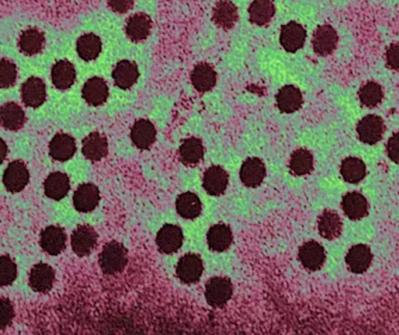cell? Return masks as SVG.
<instances>
[{"mask_svg": "<svg viewBox=\"0 0 399 335\" xmlns=\"http://www.w3.org/2000/svg\"><path fill=\"white\" fill-rule=\"evenodd\" d=\"M128 263V252L117 241L108 242L100 254V266L106 275H116L124 270Z\"/></svg>", "mask_w": 399, "mask_h": 335, "instance_id": "1", "label": "cell"}, {"mask_svg": "<svg viewBox=\"0 0 399 335\" xmlns=\"http://www.w3.org/2000/svg\"><path fill=\"white\" fill-rule=\"evenodd\" d=\"M207 303L213 308H220L229 302L233 294V286L229 278L213 277L206 286Z\"/></svg>", "mask_w": 399, "mask_h": 335, "instance_id": "2", "label": "cell"}, {"mask_svg": "<svg viewBox=\"0 0 399 335\" xmlns=\"http://www.w3.org/2000/svg\"><path fill=\"white\" fill-rule=\"evenodd\" d=\"M358 139L366 145H376L383 139L385 124L383 118L376 115H368L358 123L356 127Z\"/></svg>", "mask_w": 399, "mask_h": 335, "instance_id": "3", "label": "cell"}, {"mask_svg": "<svg viewBox=\"0 0 399 335\" xmlns=\"http://www.w3.org/2000/svg\"><path fill=\"white\" fill-rule=\"evenodd\" d=\"M203 272V263L198 254H185L179 259L176 275L185 284H194L200 281Z\"/></svg>", "mask_w": 399, "mask_h": 335, "instance_id": "4", "label": "cell"}, {"mask_svg": "<svg viewBox=\"0 0 399 335\" xmlns=\"http://www.w3.org/2000/svg\"><path fill=\"white\" fill-rule=\"evenodd\" d=\"M3 181L6 190L12 194L23 190L29 183V171L25 163L21 160L9 163V166L5 170Z\"/></svg>", "mask_w": 399, "mask_h": 335, "instance_id": "5", "label": "cell"}, {"mask_svg": "<svg viewBox=\"0 0 399 335\" xmlns=\"http://www.w3.org/2000/svg\"><path fill=\"white\" fill-rule=\"evenodd\" d=\"M97 239H98V235L91 226H87V224L79 226L73 231L71 238V245H72L74 253L80 258L87 257L91 253L92 249L97 245Z\"/></svg>", "mask_w": 399, "mask_h": 335, "instance_id": "6", "label": "cell"}, {"mask_svg": "<svg viewBox=\"0 0 399 335\" xmlns=\"http://www.w3.org/2000/svg\"><path fill=\"white\" fill-rule=\"evenodd\" d=\"M156 242L163 253H174L183 245V231L179 226L166 224L158 231Z\"/></svg>", "mask_w": 399, "mask_h": 335, "instance_id": "7", "label": "cell"}, {"mask_svg": "<svg viewBox=\"0 0 399 335\" xmlns=\"http://www.w3.org/2000/svg\"><path fill=\"white\" fill-rule=\"evenodd\" d=\"M306 41V30L301 24L289 22L281 27L280 43L288 53H295L303 48Z\"/></svg>", "mask_w": 399, "mask_h": 335, "instance_id": "8", "label": "cell"}, {"mask_svg": "<svg viewBox=\"0 0 399 335\" xmlns=\"http://www.w3.org/2000/svg\"><path fill=\"white\" fill-rule=\"evenodd\" d=\"M298 257L304 268L317 271L324 265L326 251L317 241H308L299 249Z\"/></svg>", "mask_w": 399, "mask_h": 335, "instance_id": "9", "label": "cell"}, {"mask_svg": "<svg viewBox=\"0 0 399 335\" xmlns=\"http://www.w3.org/2000/svg\"><path fill=\"white\" fill-rule=\"evenodd\" d=\"M339 43V35L331 25H321L313 34V50L321 56L334 53Z\"/></svg>", "mask_w": 399, "mask_h": 335, "instance_id": "10", "label": "cell"}, {"mask_svg": "<svg viewBox=\"0 0 399 335\" xmlns=\"http://www.w3.org/2000/svg\"><path fill=\"white\" fill-rule=\"evenodd\" d=\"M100 200V190L95 184H82L74 192V208L79 213H90L95 210Z\"/></svg>", "mask_w": 399, "mask_h": 335, "instance_id": "11", "label": "cell"}, {"mask_svg": "<svg viewBox=\"0 0 399 335\" xmlns=\"http://www.w3.org/2000/svg\"><path fill=\"white\" fill-rule=\"evenodd\" d=\"M229 185V173L220 166H211L203 176V189L211 196H220Z\"/></svg>", "mask_w": 399, "mask_h": 335, "instance_id": "12", "label": "cell"}, {"mask_svg": "<svg viewBox=\"0 0 399 335\" xmlns=\"http://www.w3.org/2000/svg\"><path fill=\"white\" fill-rule=\"evenodd\" d=\"M266 166L261 159L249 158L244 161L240 168V181L248 187H257L261 185L266 177Z\"/></svg>", "mask_w": 399, "mask_h": 335, "instance_id": "13", "label": "cell"}, {"mask_svg": "<svg viewBox=\"0 0 399 335\" xmlns=\"http://www.w3.org/2000/svg\"><path fill=\"white\" fill-rule=\"evenodd\" d=\"M46 85L42 79L37 77L29 78L22 86V100L29 108H38L46 100Z\"/></svg>", "mask_w": 399, "mask_h": 335, "instance_id": "14", "label": "cell"}, {"mask_svg": "<svg viewBox=\"0 0 399 335\" xmlns=\"http://www.w3.org/2000/svg\"><path fill=\"white\" fill-rule=\"evenodd\" d=\"M56 281V272L47 264H37L29 275V284L36 292H47L52 289Z\"/></svg>", "mask_w": 399, "mask_h": 335, "instance_id": "15", "label": "cell"}, {"mask_svg": "<svg viewBox=\"0 0 399 335\" xmlns=\"http://www.w3.org/2000/svg\"><path fill=\"white\" fill-rule=\"evenodd\" d=\"M156 127L148 119H139L130 130V139L139 150H148L156 141Z\"/></svg>", "mask_w": 399, "mask_h": 335, "instance_id": "16", "label": "cell"}, {"mask_svg": "<svg viewBox=\"0 0 399 335\" xmlns=\"http://www.w3.org/2000/svg\"><path fill=\"white\" fill-rule=\"evenodd\" d=\"M82 93H83V98L87 104L92 105V106H100V105L104 104L108 100L109 89H108L104 79L93 77L85 82Z\"/></svg>", "mask_w": 399, "mask_h": 335, "instance_id": "17", "label": "cell"}, {"mask_svg": "<svg viewBox=\"0 0 399 335\" xmlns=\"http://www.w3.org/2000/svg\"><path fill=\"white\" fill-rule=\"evenodd\" d=\"M77 150L76 140L69 134H56L49 143V154L56 161H67Z\"/></svg>", "mask_w": 399, "mask_h": 335, "instance_id": "18", "label": "cell"}, {"mask_svg": "<svg viewBox=\"0 0 399 335\" xmlns=\"http://www.w3.org/2000/svg\"><path fill=\"white\" fill-rule=\"evenodd\" d=\"M40 245L42 249L51 255H58L64 251L66 246V234L60 227H47L41 233Z\"/></svg>", "mask_w": 399, "mask_h": 335, "instance_id": "19", "label": "cell"}, {"mask_svg": "<svg viewBox=\"0 0 399 335\" xmlns=\"http://www.w3.org/2000/svg\"><path fill=\"white\" fill-rule=\"evenodd\" d=\"M238 9L229 0H219L213 9V22L218 27L229 30L238 22Z\"/></svg>", "mask_w": 399, "mask_h": 335, "instance_id": "20", "label": "cell"}, {"mask_svg": "<svg viewBox=\"0 0 399 335\" xmlns=\"http://www.w3.org/2000/svg\"><path fill=\"white\" fill-rule=\"evenodd\" d=\"M303 102L301 91L293 85H286L276 95V104L281 113H295L301 108Z\"/></svg>", "mask_w": 399, "mask_h": 335, "instance_id": "21", "label": "cell"}, {"mask_svg": "<svg viewBox=\"0 0 399 335\" xmlns=\"http://www.w3.org/2000/svg\"><path fill=\"white\" fill-rule=\"evenodd\" d=\"M139 68L135 62H132L129 60H122L116 65L113 71V78H114L116 86H119L122 90H128L133 86L139 79Z\"/></svg>", "mask_w": 399, "mask_h": 335, "instance_id": "22", "label": "cell"}, {"mask_svg": "<svg viewBox=\"0 0 399 335\" xmlns=\"http://www.w3.org/2000/svg\"><path fill=\"white\" fill-rule=\"evenodd\" d=\"M371 249L366 245H356L349 249L345 263L348 265L350 271L354 273H363L368 270L372 264Z\"/></svg>", "mask_w": 399, "mask_h": 335, "instance_id": "23", "label": "cell"}, {"mask_svg": "<svg viewBox=\"0 0 399 335\" xmlns=\"http://www.w3.org/2000/svg\"><path fill=\"white\" fill-rule=\"evenodd\" d=\"M190 80L198 92H208L216 86V72L211 65L202 62L194 67L190 74Z\"/></svg>", "mask_w": 399, "mask_h": 335, "instance_id": "24", "label": "cell"}, {"mask_svg": "<svg viewBox=\"0 0 399 335\" xmlns=\"http://www.w3.org/2000/svg\"><path fill=\"white\" fill-rule=\"evenodd\" d=\"M83 155L91 161H100L108 154V141L100 132H91L83 140Z\"/></svg>", "mask_w": 399, "mask_h": 335, "instance_id": "25", "label": "cell"}, {"mask_svg": "<svg viewBox=\"0 0 399 335\" xmlns=\"http://www.w3.org/2000/svg\"><path fill=\"white\" fill-rule=\"evenodd\" d=\"M342 221L339 213L331 210H324L318 218V231L321 238L326 240H335L342 234Z\"/></svg>", "mask_w": 399, "mask_h": 335, "instance_id": "26", "label": "cell"}, {"mask_svg": "<svg viewBox=\"0 0 399 335\" xmlns=\"http://www.w3.org/2000/svg\"><path fill=\"white\" fill-rule=\"evenodd\" d=\"M342 209L350 220L358 221L367 216L368 202L361 194L349 192L342 198Z\"/></svg>", "mask_w": 399, "mask_h": 335, "instance_id": "27", "label": "cell"}, {"mask_svg": "<svg viewBox=\"0 0 399 335\" xmlns=\"http://www.w3.org/2000/svg\"><path fill=\"white\" fill-rule=\"evenodd\" d=\"M152 29V21L146 14H135L126 24V34L134 42L146 40Z\"/></svg>", "mask_w": 399, "mask_h": 335, "instance_id": "28", "label": "cell"}, {"mask_svg": "<svg viewBox=\"0 0 399 335\" xmlns=\"http://www.w3.org/2000/svg\"><path fill=\"white\" fill-rule=\"evenodd\" d=\"M25 113L16 103H6L0 108V124L8 130L16 132L23 127Z\"/></svg>", "mask_w": 399, "mask_h": 335, "instance_id": "29", "label": "cell"}, {"mask_svg": "<svg viewBox=\"0 0 399 335\" xmlns=\"http://www.w3.org/2000/svg\"><path fill=\"white\" fill-rule=\"evenodd\" d=\"M52 82L59 90H67L76 82V69L67 60H60L52 68Z\"/></svg>", "mask_w": 399, "mask_h": 335, "instance_id": "30", "label": "cell"}, {"mask_svg": "<svg viewBox=\"0 0 399 335\" xmlns=\"http://www.w3.org/2000/svg\"><path fill=\"white\" fill-rule=\"evenodd\" d=\"M233 240L232 231L226 224H216L211 227V229L207 233V244L212 251L216 252H224L229 249Z\"/></svg>", "mask_w": 399, "mask_h": 335, "instance_id": "31", "label": "cell"}, {"mask_svg": "<svg viewBox=\"0 0 399 335\" xmlns=\"http://www.w3.org/2000/svg\"><path fill=\"white\" fill-rule=\"evenodd\" d=\"M69 179L66 173L53 172L45 181V194L52 200H62L69 191Z\"/></svg>", "mask_w": 399, "mask_h": 335, "instance_id": "32", "label": "cell"}, {"mask_svg": "<svg viewBox=\"0 0 399 335\" xmlns=\"http://www.w3.org/2000/svg\"><path fill=\"white\" fill-rule=\"evenodd\" d=\"M205 155L202 141L198 137H189L179 147V159L187 166L198 165Z\"/></svg>", "mask_w": 399, "mask_h": 335, "instance_id": "33", "label": "cell"}, {"mask_svg": "<svg viewBox=\"0 0 399 335\" xmlns=\"http://www.w3.org/2000/svg\"><path fill=\"white\" fill-rule=\"evenodd\" d=\"M176 210L181 218L194 220L201 215V200L193 192H184L176 200Z\"/></svg>", "mask_w": 399, "mask_h": 335, "instance_id": "34", "label": "cell"}, {"mask_svg": "<svg viewBox=\"0 0 399 335\" xmlns=\"http://www.w3.org/2000/svg\"><path fill=\"white\" fill-rule=\"evenodd\" d=\"M275 11L273 0H253L249 8V16L253 24L266 25L274 17Z\"/></svg>", "mask_w": 399, "mask_h": 335, "instance_id": "35", "label": "cell"}, {"mask_svg": "<svg viewBox=\"0 0 399 335\" xmlns=\"http://www.w3.org/2000/svg\"><path fill=\"white\" fill-rule=\"evenodd\" d=\"M341 174L349 184H358L366 177V165L361 159L349 157L342 161Z\"/></svg>", "mask_w": 399, "mask_h": 335, "instance_id": "36", "label": "cell"}, {"mask_svg": "<svg viewBox=\"0 0 399 335\" xmlns=\"http://www.w3.org/2000/svg\"><path fill=\"white\" fill-rule=\"evenodd\" d=\"M102 41L95 34H85L77 41V53L85 61L97 59L101 54Z\"/></svg>", "mask_w": 399, "mask_h": 335, "instance_id": "37", "label": "cell"}, {"mask_svg": "<svg viewBox=\"0 0 399 335\" xmlns=\"http://www.w3.org/2000/svg\"><path fill=\"white\" fill-rule=\"evenodd\" d=\"M289 170L294 176H305V174L312 172V153L305 148L294 150L293 154L289 160Z\"/></svg>", "mask_w": 399, "mask_h": 335, "instance_id": "38", "label": "cell"}, {"mask_svg": "<svg viewBox=\"0 0 399 335\" xmlns=\"http://www.w3.org/2000/svg\"><path fill=\"white\" fill-rule=\"evenodd\" d=\"M43 45H45V35L35 27L25 30L19 37V48L24 54H37L41 51Z\"/></svg>", "mask_w": 399, "mask_h": 335, "instance_id": "39", "label": "cell"}, {"mask_svg": "<svg viewBox=\"0 0 399 335\" xmlns=\"http://www.w3.org/2000/svg\"><path fill=\"white\" fill-rule=\"evenodd\" d=\"M358 98L365 106L376 108L384 98V91L378 82H368L358 91Z\"/></svg>", "mask_w": 399, "mask_h": 335, "instance_id": "40", "label": "cell"}, {"mask_svg": "<svg viewBox=\"0 0 399 335\" xmlns=\"http://www.w3.org/2000/svg\"><path fill=\"white\" fill-rule=\"evenodd\" d=\"M17 278V265L14 260L3 255L0 257V286H11Z\"/></svg>", "mask_w": 399, "mask_h": 335, "instance_id": "41", "label": "cell"}, {"mask_svg": "<svg viewBox=\"0 0 399 335\" xmlns=\"http://www.w3.org/2000/svg\"><path fill=\"white\" fill-rule=\"evenodd\" d=\"M17 79V67L10 60H0V87L8 89L16 82Z\"/></svg>", "mask_w": 399, "mask_h": 335, "instance_id": "42", "label": "cell"}, {"mask_svg": "<svg viewBox=\"0 0 399 335\" xmlns=\"http://www.w3.org/2000/svg\"><path fill=\"white\" fill-rule=\"evenodd\" d=\"M14 309L9 299L0 297V330L11 325L14 320Z\"/></svg>", "mask_w": 399, "mask_h": 335, "instance_id": "43", "label": "cell"}, {"mask_svg": "<svg viewBox=\"0 0 399 335\" xmlns=\"http://www.w3.org/2000/svg\"><path fill=\"white\" fill-rule=\"evenodd\" d=\"M386 65L391 69L399 71V43L391 45L386 50Z\"/></svg>", "mask_w": 399, "mask_h": 335, "instance_id": "44", "label": "cell"}, {"mask_svg": "<svg viewBox=\"0 0 399 335\" xmlns=\"http://www.w3.org/2000/svg\"><path fill=\"white\" fill-rule=\"evenodd\" d=\"M386 153L394 163H399V132H395L387 141Z\"/></svg>", "mask_w": 399, "mask_h": 335, "instance_id": "45", "label": "cell"}, {"mask_svg": "<svg viewBox=\"0 0 399 335\" xmlns=\"http://www.w3.org/2000/svg\"><path fill=\"white\" fill-rule=\"evenodd\" d=\"M113 11L117 14H126L134 6L135 0H106Z\"/></svg>", "mask_w": 399, "mask_h": 335, "instance_id": "46", "label": "cell"}, {"mask_svg": "<svg viewBox=\"0 0 399 335\" xmlns=\"http://www.w3.org/2000/svg\"><path fill=\"white\" fill-rule=\"evenodd\" d=\"M8 154V145L3 139H0V165L3 163Z\"/></svg>", "mask_w": 399, "mask_h": 335, "instance_id": "47", "label": "cell"}]
</instances>
